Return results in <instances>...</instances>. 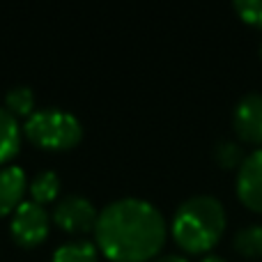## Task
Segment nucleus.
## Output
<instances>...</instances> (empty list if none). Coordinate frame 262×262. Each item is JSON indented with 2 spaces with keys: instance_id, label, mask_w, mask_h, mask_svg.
Segmentation results:
<instances>
[{
  "instance_id": "obj_1",
  "label": "nucleus",
  "mask_w": 262,
  "mask_h": 262,
  "mask_svg": "<svg viewBox=\"0 0 262 262\" xmlns=\"http://www.w3.org/2000/svg\"><path fill=\"white\" fill-rule=\"evenodd\" d=\"M97 249L113 262H149L161 253L168 237L163 214L149 200L120 198L99 212Z\"/></svg>"
},
{
  "instance_id": "obj_2",
  "label": "nucleus",
  "mask_w": 262,
  "mask_h": 262,
  "mask_svg": "<svg viewBox=\"0 0 262 262\" xmlns=\"http://www.w3.org/2000/svg\"><path fill=\"white\" fill-rule=\"evenodd\" d=\"M228 226L226 207L214 195H193L175 209L170 232L184 253L209 255Z\"/></svg>"
},
{
  "instance_id": "obj_3",
  "label": "nucleus",
  "mask_w": 262,
  "mask_h": 262,
  "mask_svg": "<svg viewBox=\"0 0 262 262\" xmlns=\"http://www.w3.org/2000/svg\"><path fill=\"white\" fill-rule=\"evenodd\" d=\"M23 134L41 149H72L81 143L83 124L74 113L62 108L35 111L23 124Z\"/></svg>"
},
{
  "instance_id": "obj_4",
  "label": "nucleus",
  "mask_w": 262,
  "mask_h": 262,
  "mask_svg": "<svg viewBox=\"0 0 262 262\" xmlns=\"http://www.w3.org/2000/svg\"><path fill=\"white\" fill-rule=\"evenodd\" d=\"M9 232H12L14 242L26 249L39 246L51 232V214L46 212L44 205L35 203V200H23L16 212L12 214Z\"/></svg>"
},
{
  "instance_id": "obj_5",
  "label": "nucleus",
  "mask_w": 262,
  "mask_h": 262,
  "mask_svg": "<svg viewBox=\"0 0 262 262\" xmlns=\"http://www.w3.org/2000/svg\"><path fill=\"white\" fill-rule=\"evenodd\" d=\"M97 219L99 212L85 195H64L53 207V223L69 235H83L95 230Z\"/></svg>"
},
{
  "instance_id": "obj_6",
  "label": "nucleus",
  "mask_w": 262,
  "mask_h": 262,
  "mask_svg": "<svg viewBox=\"0 0 262 262\" xmlns=\"http://www.w3.org/2000/svg\"><path fill=\"white\" fill-rule=\"evenodd\" d=\"M232 129L242 145H262V95L249 92L235 106Z\"/></svg>"
},
{
  "instance_id": "obj_7",
  "label": "nucleus",
  "mask_w": 262,
  "mask_h": 262,
  "mask_svg": "<svg viewBox=\"0 0 262 262\" xmlns=\"http://www.w3.org/2000/svg\"><path fill=\"white\" fill-rule=\"evenodd\" d=\"M237 198L246 209L262 214V147L246 154L237 170Z\"/></svg>"
},
{
  "instance_id": "obj_8",
  "label": "nucleus",
  "mask_w": 262,
  "mask_h": 262,
  "mask_svg": "<svg viewBox=\"0 0 262 262\" xmlns=\"http://www.w3.org/2000/svg\"><path fill=\"white\" fill-rule=\"evenodd\" d=\"M28 191L26 170L18 166L0 168V219L12 216L23 203V195Z\"/></svg>"
},
{
  "instance_id": "obj_9",
  "label": "nucleus",
  "mask_w": 262,
  "mask_h": 262,
  "mask_svg": "<svg viewBox=\"0 0 262 262\" xmlns=\"http://www.w3.org/2000/svg\"><path fill=\"white\" fill-rule=\"evenodd\" d=\"M21 131L23 129L18 127V120L0 106V166L16 157L21 147Z\"/></svg>"
},
{
  "instance_id": "obj_10",
  "label": "nucleus",
  "mask_w": 262,
  "mask_h": 262,
  "mask_svg": "<svg viewBox=\"0 0 262 262\" xmlns=\"http://www.w3.org/2000/svg\"><path fill=\"white\" fill-rule=\"evenodd\" d=\"M28 191H30V200H35V203H39V205L58 200V193H60L58 172H53V170L37 172V175L28 182Z\"/></svg>"
},
{
  "instance_id": "obj_11",
  "label": "nucleus",
  "mask_w": 262,
  "mask_h": 262,
  "mask_svg": "<svg viewBox=\"0 0 262 262\" xmlns=\"http://www.w3.org/2000/svg\"><path fill=\"white\" fill-rule=\"evenodd\" d=\"M232 246L242 258H262V226L253 223V226H244L242 230H237L235 237H232Z\"/></svg>"
},
{
  "instance_id": "obj_12",
  "label": "nucleus",
  "mask_w": 262,
  "mask_h": 262,
  "mask_svg": "<svg viewBox=\"0 0 262 262\" xmlns=\"http://www.w3.org/2000/svg\"><path fill=\"white\" fill-rule=\"evenodd\" d=\"M51 262H99V249L90 242H64L53 251Z\"/></svg>"
},
{
  "instance_id": "obj_13",
  "label": "nucleus",
  "mask_w": 262,
  "mask_h": 262,
  "mask_svg": "<svg viewBox=\"0 0 262 262\" xmlns=\"http://www.w3.org/2000/svg\"><path fill=\"white\" fill-rule=\"evenodd\" d=\"M5 108L14 115V118H30L35 113V92L28 85H16L7 92L5 97Z\"/></svg>"
},
{
  "instance_id": "obj_14",
  "label": "nucleus",
  "mask_w": 262,
  "mask_h": 262,
  "mask_svg": "<svg viewBox=\"0 0 262 262\" xmlns=\"http://www.w3.org/2000/svg\"><path fill=\"white\" fill-rule=\"evenodd\" d=\"M214 159H216V163L221 168H226V170H235V168L239 170L246 159V152L239 140H221V143L216 145V149H214Z\"/></svg>"
},
{
  "instance_id": "obj_15",
  "label": "nucleus",
  "mask_w": 262,
  "mask_h": 262,
  "mask_svg": "<svg viewBox=\"0 0 262 262\" xmlns=\"http://www.w3.org/2000/svg\"><path fill=\"white\" fill-rule=\"evenodd\" d=\"M235 12L244 23L262 30V0H237Z\"/></svg>"
},
{
  "instance_id": "obj_16",
  "label": "nucleus",
  "mask_w": 262,
  "mask_h": 262,
  "mask_svg": "<svg viewBox=\"0 0 262 262\" xmlns=\"http://www.w3.org/2000/svg\"><path fill=\"white\" fill-rule=\"evenodd\" d=\"M149 262H189V260L177 255V253H166V255H157V258L149 260Z\"/></svg>"
},
{
  "instance_id": "obj_17",
  "label": "nucleus",
  "mask_w": 262,
  "mask_h": 262,
  "mask_svg": "<svg viewBox=\"0 0 262 262\" xmlns=\"http://www.w3.org/2000/svg\"><path fill=\"white\" fill-rule=\"evenodd\" d=\"M200 262H226V260H223L221 255H212V253H209V255H205Z\"/></svg>"
},
{
  "instance_id": "obj_18",
  "label": "nucleus",
  "mask_w": 262,
  "mask_h": 262,
  "mask_svg": "<svg viewBox=\"0 0 262 262\" xmlns=\"http://www.w3.org/2000/svg\"><path fill=\"white\" fill-rule=\"evenodd\" d=\"M260 58H262V44H260Z\"/></svg>"
}]
</instances>
